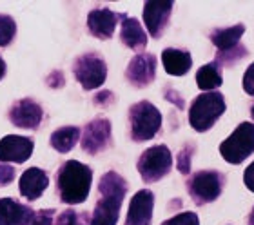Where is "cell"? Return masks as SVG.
<instances>
[{
	"label": "cell",
	"mask_w": 254,
	"mask_h": 225,
	"mask_svg": "<svg viewBox=\"0 0 254 225\" xmlns=\"http://www.w3.org/2000/svg\"><path fill=\"white\" fill-rule=\"evenodd\" d=\"M29 225H53V211H38V213H35Z\"/></svg>",
	"instance_id": "obj_26"
},
{
	"label": "cell",
	"mask_w": 254,
	"mask_h": 225,
	"mask_svg": "<svg viewBox=\"0 0 254 225\" xmlns=\"http://www.w3.org/2000/svg\"><path fill=\"white\" fill-rule=\"evenodd\" d=\"M162 62H164L165 71L175 76H182L190 69V55L187 51H180V49H165L162 53Z\"/></svg>",
	"instance_id": "obj_18"
},
{
	"label": "cell",
	"mask_w": 254,
	"mask_h": 225,
	"mask_svg": "<svg viewBox=\"0 0 254 225\" xmlns=\"http://www.w3.org/2000/svg\"><path fill=\"white\" fill-rule=\"evenodd\" d=\"M80 140L78 127H60L51 135V146L59 152H67L74 147V144Z\"/></svg>",
	"instance_id": "obj_20"
},
{
	"label": "cell",
	"mask_w": 254,
	"mask_h": 225,
	"mask_svg": "<svg viewBox=\"0 0 254 225\" xmlns=\"http://www.w3.org/2000/svg\"><path fill=\"white\" fill-rule=\"evenodd\" d=\"M245 185H247L251 191H254V163L249 165L247 171H245Z\"/></svg>",
	"instance_id": "obj_30"
},
{
	"label": "cell",
	"mask_w": 254,
	"mask_h": 225,
	"mask_svg": "<svg viewBox=\"0 0 254 225\" xmlns=\"http://www.w3.org/2000/svg\"><path fill=\"white\" fill-rule=\"evenodd\" d=\"M254 151V126L242 124L220 147L222 156L229 163H240Z\"/></svg>",
	"instance_id": "obj_5"
},
{
	"label": "cell",
	"mask_w": 254,
	"mask_h": 225,
	"mask_svg": "<svg viewBox=\"0 0 254 225\" xmlns=\"http://www.w3.org/2000/svg\"><path fill=\"white\" fill-rule=\"evenodd\" d=\"M154 69H156V60L153 55H138L129 64L126 76L132 85L143 87L154 78Z\"/></svg>",
	"instance_id": "obj_13"
},
{
	"label": "cell",
	"mask_w": 254,
	"mask_h": 225,
	"mask_svg": "<svg viewBox=\"0 0 254 225\" xmlns=\"http://www.w3.org/2000/svg\"><path fill=\"white\" fill-rule=\"evenodd\" d=\"M74 76L78 80L82 87L87 91L96 89L100 87L104 82H106L107 76V68L106 62L100 55L96 53H87L84 57H80L76 62H74Z\"/></svg>",
	"instance_id": "obj_6"
},
{
	"label": "cell",
	"mask_w": 254,
	"mask_h": 225,
	"mask_svg": "<svg viewBox=\"0 0 254 225\" xmlns=\"http://www.w3.org/2000/svg\"><path fill=\"white\" fill-rule=\"evenodd\" d=\"M171 9H173V2H145L143 22L154 38H158L164 31V27L167 26Z\"/></svg>",
	"instance_id": "obj_12"
},
{
	"label": "cell",
	"mask_w": 254,
	"mask_h": 225,
	"mask_svg": "<svg viewBox=\"0 0 254 225\" xmlns=\"http://www.w3.org/2000/svg\"><path fill=\"white\" fill-rule=\"evenodd\" d=\"M223 111H225V100L220 93L209 91V93L200 94L192 102V107L189 111L190 126L200 133L207 131Z\"/></svg>",
	"instance_id": "obj_3"
},
{
	"label": "cell",
	"mask_w": 254,
	"mask_h": 225,
	"mask_svg": "<svg viewBox=\"0 0 254 225\" xmlns=\"http://www.w3.org/2000/svg\"><path fill=\"white\" fill-rule=\"evenodd\" d=\"M15 178V167L7 163H0V185H7Z\"/></svg>",
	"instance_id": "obj_28"
},
{
	"label": "cell",
	"mask_w": 254,
	"mask_h": 225,
	"mask_svg": "<svg viewBox=\"0 0 254 225\" xmlns=\"http://www.w3.org/2000/svg\"><path fill=\"white\" fill-rule=\"evenodd\" d=\"M164 225H198V216L194 213H184L175 218H171L169 222H165Z\"/></svg>",
	"instance_id": "obj_24"
},
{
	"label": "cell",
	"mask_w": 254,
	"mask_h": 225,
	"mask_svg": "<svg viewBox=\"0 0 254 225\" xmlns=\"http://www.w3.org/2000/svg\"><path fill=\"white\" fill-rule=\"evenodd\" d=\"M33 140L26 136L9 135L0 140V162L22 163L33 154Z\"/></svg>",
	"instance_id": "obj_8"
},
{
	"label": "cell",
	"mask_w": 254,
	"mask_h": 225,
	"mask_svg": "<svg viewBox=\"0 0 254 225\" xmlns=\"http://www.w3.org/2000/svg\"><path fill=\"white\" fill-rule=\"evenodd\" d=\"M87 26L95 37L107 40L113 37L115 26H117V13L109 9H95L87 16Z\"/></svg>",
	"instance_id": "obj_17"
},
{
	"label": "cell",
	"mask_w": 254,
	"mask_h": 225,
	"mask_svg": "<svg viewBox=\"0 0 254 225\" xmlns=\"http://www.w3.org/2000/svg\"><path fill=\"white\" fill-rule=\"evenodd\" d=\"M122 42L131 49H142L147 44V37L136 18H124L122 24Z\"/></svg>",
	"instance_id": "obj_19"
},
{
	"label": "cell",
	"mask_w": 254,
	"mask_h": 225,
	"mask_svg": "<svg viewBox=\"0 0 254 225\" xmlns=\"http://www.w3.org/2000/svg\"><path fill=\"white\" fill-rule=\"evenodd\" d=\"M48 185H49L48 174L38 167L27 169L26 173L22 174L20 183H18L22 196H24L26 200H29V202L40 198V194L48 189Z\"/></svg>",
	"instance_id": "obj_16"
},
{
	"label": "cell",
	"mask_w": 254,
	"mask_h": 225,
	"mask_svg": "<svg viewBox=\"0 0 254 225\" xmlns=\"http://www.w3.org/2000/svg\"><path fill=\"white\" fill-rule=\"evenodd\" d=\"M244 87L249 94H254V64L245 71L244 76Z\"/></svg>",
	"instance_id": "obj_29"
},
{
	"label": "cell",
	"mask_w": 254,
	"mask_h": 225,
	"mask_svg": "<svg viewBox=\"0 0 254 225\" xmlns=\"http://www.w3.org/2000/svg\"><path fill=\"white\" fill-rule=\"evenodd\" d=\"M190 191H192V196L194 198H200L201 202H212L220 196V191H222V182H220V176L214 171H203V173H198L190 183Z\"/></svg>",
	"instance_id": "obj_14"
},
{
	"label": "cell",
	"mask_w": 254,
	"mask_h": 225,
	"mask_svg": "<svg viewBox=\"0 0 254 225\" xmlns=\"http://www.w3.org/2000/svg\"><path fill=\"white\" fill-rule=\"evenodd\" d=\"M82 220H84V216H78L74 211H65V213H62L59 218V222H57V225H84L82 224Z\"/></svg>",
	"instance_id": "obj_25"
},
{
	"label": "cell",
	"mask_w": 254,
	"mask_h": 225,
	"mask_svg": "<svg viewBox=\"0 0 254 225\" xmlns=\"http://www.w3.org/2000/svg\"><path fill=\"white\" fill-rule=\"evenodd\" d=\"M196 82L200 89H216L222 85V76L214 66H203L196 75Z\"/></svg>",
	"instance_id": "obj_22"
},
{
	"label": "cell",
	"mask_w": 254,
	"mask_h": 225,
	"mask_svg": "<svg viewBox=\"0 0 254 225\" xmlns=\"http://www.w3.org/2000/svg\"><path fill=\"white\" fill-rule=\"evenodd\" d=\"M251 115H253V118H254V107H253V111H251Z\"/></svg>",
	"instance_id": "obj_33"
},
{
	"label": "cell",
	"mask_w": 254,
	"mask_h": 225,
	"mask_svg": "<svg viewBox=\"0 0 254 225\" xmlns=\"http://www.w3.org/2000/svg\"><path fill=\"white\" fill-rule=\"evenodd\" d=\"M190 154H192V149L187 147V149H182L180 156H178V169H180V173L187 174L190 169Z\"/></svg>",
	"instance_id": "obj_27"
},
{
	"label": "cell",
	"mask_w": 254,
	"mask_h": 225,
	"mask_svg": "<svg viewBox=\"0 0 254 225\" xmlns=\"http://www.w3.org/2000/svg\"><path fill=\"white\" fill-rule=\"evenodd\" d=\"M33 209L18 204L13 198H0V225H29Z\"/></svg>",
	"instance_id": "obj_15"
},
{
	"label": "cell",
	"mask_w": 254,
	"mask_h": 225,
	"mask_svg": "<svg viewBox=\"0 0 254 225\" xmlns=\"http://www.w3.org/2000/svg\"><path fill=\"white\" fill-rule=\"evenodd\" d=\"M109 136H111V124H109V120H106V118L93 120V122H89L84 129V135H82V147H84V151L89 152V154L100 152L102 149L107 146Z\"/></svg>",
	"instance_id": "obj_9"
},
{
	"label": "cell",
	"mask_w": 254,
	"mask_h": 225,
	"mask_svg": "<svg viewBox=\"0 0 254 225\" xmlns=\"http://www.w3.org/2000/svg\"><path fill=\"white\" fill-rule=\"evenodd\" d=\"M9 120L22 129H37L42 120V107L31 98L18 100L9 111Z\"/></svg>",
	"instance_id": "obj_10"
},
{
	"label": "cell",
	"mask_w": 254,
	"mask_h": 225,
	"mask_svg": "<svg viewBox=\"0 0 254 225\" xmlns=\"http://www.w3.org/2000/svg\"><path fill=\"white\" fill-rule=\"evenodd\" d=\"M251 225H254V211H253V215H251Z\"/></svg>",
	"instance_id": "obj_32"
},
{
	"label": "cell",
	"mask_w": 254,
	"mask_h": 225,
	"mask_svg": "<svg viewBox=\"0 0 254 225\" xmlns=\"http://www.w3.org/2000/svg\"><path fill=\"white\" fill-rule=\"evenodd\" d=\"M171 169V152L165 146H154L143 152L138 160V171L145 182L164 178Z\"/></svg>",
	"instance_id": "obj_7"
},
{
	"label": "cell",
	"mask_w": 254,
	"mask_h": 225,
	"mask_svg": "<svg viewBox=\"0 0 254 225\" xmlns=\"http://www.w3.org/2000/svg\"><path fill=\"white\" fill-rule=\"evenodd\" d=\"M100 200L93 213L91 225H117L120 216V205L127 193L126 180L117 173H106L98 183Z\"/></svg>",
	"instance_id": "obj_1"
},
{
	"label": "cell",
	"mask_w": 254,
	"mask_h": 225,
	"mask_svg": "<svg viewBox=\"0 0 254 225\" xmlns=\"http://www.w3.org/2000/svg\"><path fill=\"white\" fill-rule=\"evenodd\" d=\"M16 33V24L9 15H0V47L11 44V40L15 38Z\"/></svg>",
	"instance_id": "obj_23"
},
{
	"label": "cell",
	"mask_w": 254,
	"mask_h": 225,
	"mask_svg": "<svg viewBox=\"0 0 254 225\" xmlns=\"http://www.w3.org/2000/svg\"><path fill=\"white\" fill-rule=\"evenodd\" d=\"M4 75H5V62L0 58V80L4 78Z\"/></svg>",
	"instance_id": "obj_31"
},
{
	"label": "cell",
	"mask_w": 254,
	"mask_h": 225,
	"mask_svg": "<svg viewBox=\"0 0 254 225\" xmlns=\"http://www.w3.org/2000/svg\"><path fill=\"white\" fill-rule=\"evenodd\" d=\"M154 196L151 191H140L132 196L129 213H127L126 225H149L153 218Z\"/></svg>",
	"instance_id": "obj_11"
},
{
	"label": "cell",
	"mask_w": 254,
	"mask_h": 225,
	"mask_svg": "<svg viewBox=\"0 0 254 225\" xmlns=\"http://www.w3.org/2000/svg\"><path fill=\"white\" fill-rule=\"evenodd\" d=\"M244 29L245 27L240 24V26H233L227 27V29H222V31H216L212 35V42L216 44L222 51H229V49H233L238 44V40L244 35Z\"/></svg>",
	"instance_id": "obj_21"
},
{
	"label": "cell",
	"mask_w": 254,
	"mask_h": 225,
	"mask_svg": "<svg viewBox=\"0 0 254 225\" xmlns=\"http://www.w3.org/2000/svg\"><path fill=\"white\" fill-rule=\"evenodd\" d=\"M129 120H131V133L134 142L151 140L162 126L160 111L149 102H138L132 105L129 111Z\"/></svg>",
	"instance_id": "obj_4"
},
{
	"label": "cell",
	"mask_w": 254,
	"mask_h": 225,
	"mask_svg": "<svg viewBox=\"0 0 254 225\" xmlns=\"http://www.w3.org/2000/svg\"><path fill=\"white\" fill-rule=\"evenodd\" d=\"M93 183L91 169L76 160H69L59 171V191L64 204L76 205L87 200Z\"/></svg>",
	"instance_id": "obj_2"
}]
</instances>
